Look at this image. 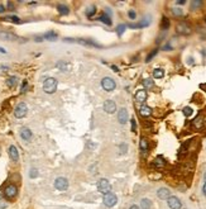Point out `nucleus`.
Masks as SVG:
<instances>
[{
    "label": "nucleus",
    "mask_w": 206,
    "mask_h": 209,
    "mask_svg": "<svg viewBox=\"0 0 206 209\" xmlns=\"http://www.w3.org/2000/svg\"><path fill=\"white\" fill-rule=\"evenodd\" d=\"M29 176H30V178H37V176H38V171H37L36 169H32L30 172H29Z\"/></svg>",
    "instance_id": "f704fd0d"
},
{
    "label": "nucleus",
    "mask_w": 206,
    "mask_h": 209,
    "mask_svg": "<svg viewBox=\"0 0 206 209\" xmlns=\"http://www.w3.org/2000/svg\"><path fill=\"white\" fill-rule=\"evenodd\" d=\"M57 9H58L59 14H62V15H67L68 14V8L66 5H58Z\"/></svg>",
    "instance_id": "b1692460"
},
{
    "label": "nucleus",
    "mask_w": 206,
    "mask_h": 209,
    "mask_svg": "<svg viewBox=\"0 0 206 209\" xmlns=\"http://www.w3.org/2000/svg\"><path fill=\"white\" fill-rule=\"evenodd\" d=\"M161 27H162V29H168V28H169V20L166 18V16L162 19V24H161Z\"/></svg>",
    "instance_id": "c85d7f7f"
},
{
    "label": "nucleus",
    "mask_w": 206,
    "mask_h": 209,
    "mask_svg": "<svg viewBox=\"0 0 206 209\" xmlns=\"http://www.w3.org/2000/svg\"><path fill=\"white\" fill-rule=\"evenodd\" d=\"M20 136H22L23 139L29 141V139L32 138V132H30L28 128H22V131H20Z\"/></svg>",
    "instance_id": "f3484780"
},
{
    "label": "nucleus",
    "mask_w": 206,
    "mask_h": 209,
    "mask_svg": "<svg viewBox=\"0 0 206 209\" xmlns=\"http://www.w3.org/2000/svg\"><path fill=\"white\" fill-rule=\"evenodd\" d=\"M0 52H2V53H6V51H5L4 48H2V47H0Z\"/></svg>",
    "instance_id": "49530a36"
},
{
    "label": "nucleus",
    "mask_w": 206,
    "mask_h": 209,
    "mask_svg": "<svg viewBox=\"0 0 206 209\" xmlns=\"http://www.w3.org/2000/svg\"><path fill=\"white\" fill-rule=\"evenodd\" d=\"M5 12V6L4 5H0V13H4Z\"/></svg>",
    "instance_id": "79ce46f5"
},
{
    "label": "nucleus",
    "mask_w": 206,
    "mask_h": 209,
    "mask_svg": "<svg viewBox=\"0 0 206 209\" xmlns=\"http://www.w3.org/2000/svg\"><path fill=\"white\" fill-rule=\"evenodd\" d=\"M176 4L177 5H183V4H186V2L185 0H181V2H176Z\"/></svg>",
    "instance_id": "a19ab883"
},
{
    "label": "nucleus",
    "mask_w": 206,
    "mask_h": 209,
    "mask_svg": "<svg viewBox=\"0 0 206 209\" xmlns=\"http://www.w3.org/2000/svg\"><path fill=\"white\" fill-rule=\"evenodd\" d=\"M168 207L171 208V209H179L182 207V204H181V202H179V199L178 198H176V196H169L168 199Z\"/></svg>",
    "instance_id": "0eeeda50"
},
{
    "label": "nucleus",
    "mask_w": 206,
    "mask_h": 209,
    "mask_svg": "<svg viewBox=\"0 0 206 209\" xmlns=\"http://www.w3.org/2000/svg\"><path fill=\"white\" fill-rule=\"evenodd\" d=\"M157 53H158V49H153V51H152V52H151V53L147 56V60H145V61H147V62H149V61L152 60V58L157 55Z\"/></svg>",
    "instance_id": "c756f323"
},
{
    "label": "nucleus",
    "mask_w": 206,
    "mask_h": 209,
    "mask_svg": "<svg viewBox=\"0 0 206 209\" xmlns=\"http://www.w3.org/2000/svg\"><path fill=\"white\" fill-rule=\"evenodd\" d=\"M95 13H96V8H95V6H91V8H89V9H87L86 15H87V16H92Z\"/></svg>",
    "instance_id": "7c9ffc66"
},
{
    "label": "nucleus",
    "mask_w": 206,
    "mask_h": 209,
    "mask_svg": "<svg viewBox=\"0 0 206 209\" xmlns=\"http://www.w3.org/2000/svg\"><path fill=\"white\" fill-rule=\"evenodd\" d=\"M201 5H202V2H201V0H194V2L191 3V9L196 10L197 8H200Z\"/></svg>",
    "instance_id": "cd10ccee"
},
{
    "label": "nucleus",
    "mask_w": 206,
    "mask_h": 209,
    "mask_svg": "<svg viewBox=\"0 0 206 209\" xmlns=\"http://www.w3.org/2000/svg\"><path fill=\"white\" fill-rule=\"evenodd\" d=\"M43 38L47 39V41H56V39H57V34H56L55 32L51 31V32H47V33H46V34L43 36Z\"/></svg>",
    "instance_id": "aec40b11"
},
{
    "label": "nucleus",
    "mask_w": 206,
    "mask_h": 209,
    "mask_svg": "<svg viewBox=\"0 0 206 209\" xmlns=\"http://www.w3.org/2000/svg\"><path fill=\"white\" fill-rule=\"evenodd\" d=\"M135 99L138 103H144L147 100V91L145 90H138L135 94Z\"/></svg>",
    "instance_id": "9b49d317"
},
{
    "label": "nucleus",
    "mask_w": 206,
    "mask_h": 209,
    "mask_svg": "<svg viewBox=\"0 0 206 209\" xmlns=\"http://www.w3.org/2000/svg\"><path fill=\"white\" fill-rule=\"evenodd\" d=\"M151 205H152V203H151V200H149V199H142V202H140V207H142V209H149V208H151Z\"/></svg>",
    "instance_id": "5701e85b"
},
{
    "label": "nucleus",
    "mask_w": 206,
    "mask_h": 209,
    "mask_svg": "<svg viewBox=\"0 0 206 209\" xmlns=\"http://www.w3.org/2000/svg\"><path fill=\"white\" fill-rule=\"evenodd\" d=\"M16 191H18V190H16V186L15 185H8L5 188V190H4V194H5L6 198L12 199V198H14L16 195Z\"/></svg>",
    "instance_id": "1a4fd4ad"
},
{
    "label": "nucleus",
    "mask_w": 206,
    "mask_h": 209,
    "mask_svg": "<svg viewBox=\"0 0 206 209\" xmlns=\"http://www.w3.org/2000/svg\"><path fill=\"white\" fill-rule=\"evenodd\" d=\"M132 131H135V121L132 119Z\"/></svg>",
    "instance_id": "ea45409f"
},
{
    "label": "nucleus",
    "mask_w": 206,
    "mask_h": 209,
    "mask_svg": "<svg viewBox=\"0 0 206 209\" xmlns=\"http://www.w3.org/2000/svg\"><path fill=\"white\" fill-rule=\"evenodd\" d=\"M43 90L47 94H53L57 90V80L55 77H48L43 82Z\"/></svg>",
    "instance_id": "f257e3e1"
},
{
    "label": "nucleus",
    "mask_w": 206,
    "mask_h": 209,
    "mask_svg": "<svg viewBox=\"0 0 206 209\" xmlns=\"http://www.w3.org/2000/svg\"><path fill=\"white\" fill-rule=\"evenodd\" d=\"M0 37H2L3 39H6V41H14L16 38L14 34H12V33H6V32H2V33H0Z\"/></svg>",
    "instance_id": "6ab92c4d"
},
{
    "label": "nucleus",
    "mask_w": 206,
    "mask_h": 209,
    "mask_svg": "<svg viewBox=\"0 0 206 209\" xmlns=\"http://www.w3.org/2000/svg\"><path fill=\"white\" fill-rule=\"evenodd\" d=\"M9 156L13 161H18L19 160V153H18V150H16L15 146H10L9 147Z\"/></svg>",
    "instance_id": "4468645a"
},
{
    "label": "nucleus",
    "mask_w": 206,
    "mask_h": 209,
    "mask_svg": "<svg viewBox=\"0 0 206 209\" xmlns=\"http://www.w3.org/2000/svg\"><path fill=\"white\" fill-rule=\"evenodd\" d=\"M183 114H185L186 117H190V115L192 114V108H190V106L183 108Z\"/></svg>",
    "instance_id": "473e14b6"
},
{
    "label": "nucleus",
    "mask_w": 206,
    "mask_h": 209,
    "mask_svg": "<svg viewBox=\"0 0 206 209\" xmlns=\"http://www.w3.org/2000/svg\"><path fill=\"white\" fill-rule=\"evenodd\" d=\"M99 20L102 22L104 24H108V26H111V19H110V16H108L106 14H102L99 18Z\"/></svg>",
    "instance_id": "4be33fe9"
},
{
    "label": "nucleus",
    "mask_w": 206,
    "mask_h": 209,
    "mask_svg": "<svg viewBox=\"0 0 206 209\" xmlns=\"http://www.w3.org/2000/svg\"><path fill=\"white\" fill-rule=\"evenodd\" d=\"M163 76H165V71H163L162 69H156L153 71V77L154 79H162Z\"/></svg>",
    "instance_id": "412c9836"
},
{
    "label": "nucleus",
    "mask_w": 206,
    "mask_h": 209,
    "mask_svg": "<svg viewBox=\"0 0 206 209\" xmlns=\"http://www.w3.org/2000/svg\"><path fill=\"white\" fill-rule=\"evenodd\" d=\"M204 179H205V181H206V172H205V175H204Z\"/></svg>",
    "instance_id": "8fccbe9b"
},
{
    "label": "nucleus",
    "mask_w": 206,
    "mask_h": 209,
    "mask_svg": "<svg viewBox=\"0 0 206 209\" xmlns=\"http://www.w3.org/2000/svg\"><path fill=\"white\" fill-rule=\"evenodd\" d=\"M128 14H129V18H130V19H135V12H134V10H130Z\"/></svg>",
    "instance_id": "e433bc0d"
},
{
    "label": "nucleus",
    "mask_w": 206,
    "mask_h": 209,
    "mask_svg": "<svg viewBox=\"0 0 206 209\" xmlns=\"http://www.w3.org/2000/svg\"><path fill=\"white\" fill-rule=\"evenodd\" d=\"M177 32L181 33V34H188L191 31L186 23H179V24H177Z\"/></svg>",
    "instance_id": "f8f14e48"
},
{
    "label": "nucleus",
    "mask_w": 206,
    "mask_h": 209,
    "mask_svg": "<svg viewBox=\"0 0 206 209\" xmlns=\"http://www.w3.org/2000/svg\"><path fill=\"white\" fill-rule=\"evenodd\" d=\"M125 28H126V26H125V24H122V26H119V27L116 28L118 34H119V36H122L123 33H124V31H125Z\"/></svg>",
    "instance_id": "2f4dec72"
},
{
    "label": "nucleus",
    "mask_w": 206,
    "mask_h": 209,
    "mask_svg": "<svg viewBox=\"0 0 206 209\" xmlns=\"http://www.w3.org/2000/svg\"><path fill=\"white\" fill-rule=\"evenodd\" d=\"M98 189H99V191H101L102 194H106L111 190V185H110V182L106 179H101L98 182Z\"/></svg>",
    "instance_id": "20e7f679"
},
{
    "label": "nucleus",
    "mask_w": 206,
    "mask_h": 209,
    "mask_svg": "<svg viewBox=\"0 0 206 209\" xmlns=\"http://www.w3.org/2000/svg\"><path fill=\"white\" fill-rule=\"evenodd\" d=\"M8 6L10 8V10H13V4L12 3H8Z\"/></svg>",
    "instance_id": "a18cd8bd"
},
{
    "label": "nucleus",
    "mask_w": 206,
    "mask_h": 209,
    "mask_svg": "<svg viewBox=\"0 0 206 209\" xmlns=\"http://www.w3.org/2000/svg\"><path fill=\"white\" fill-rule=\"evenodd\" d=\"M202 191H204V194L206 195V182L204 184V188H202Z\"/></svg>",
    "instance_id": "37998d69"
},
{
    "label": "nucleus",
    "mask_w": 206,
    "mask_h": 209,
    "mask_svg": "<svg viewBox=\"0 0 206 209\" xmlns=\"http://www.w3.org/2000/svg\"><path fill=\"white\" fill-rule=\"evenodd\" d=\"M104 110L109 114H113L116 110V104L113 102V100H106L104 103Z\"/></svg>",
    "instance_id": "6e6552de"
},
{
    "label": "nucleus",
    "mask_w": 206,
    "mask_h": 209,
    "mask_svg": "<svg viewBox=\"0 0 206 209\" xmlns=\"http://www.w3.org/2000/svg\"><path fill=\"white\" fill-rule=\"evenodd\" d=\"M140 150H142V151L145 153V152H148V150H149V145H148V141L147 139H145V138H142L140 139Z\"/></svg>",
    "instance_id": "a211bd4d"
},
{
    "label": "nucleus",
    "mask_w": 206,
    "mask_h": 209,
    "mask_svg": "<svg viewBox=\"0 0 206 209\" xmlns=\"http://www.w3.org/2000/svg\"><path fill=\"white\" fill-rule=\"evenodd\" d=\"M143 85H144V88L151 89V88H153L154 82H153V80H151V79H144V80H143Z\"/></svg>",
    "instance_id": "393cba45"
},
{
    "label": "nucleus",
    "mask_w": 206,
    "mask_h": 209,
    "mask_svg": "<svg viewBox=\"0 0 206 209\" xmlns=\"http://www.w3.org/2000/svg\"><path fill=\"white\" fill-rule=\"evenodd\" d=\"M147 26H148V22H147V20L140 22V23H138V24H129L130 28H142V27H147Z\"/></svg>",
    "instance_id": "a878e982"
},
{
    "label": "nucleus",
    "mask_w": 206,
    "mask_h": 209,
    "mask_svg": "<svg viewBox=\"0 0 206 209\" xmlns=\"http://www.w3.org/2000/svg\"><path fill=\"white\" fill-rule=\"evenodd\" d=\"M102 202H104V204H105L106 207L111 208V207H114V205L116 204L118 198H116V195H115L114 193H111V191H109V193L104 194V198H102Z\"/></svg>",
    "instance_id": "f03ea898"
},
{
    "label": "nucleus",
    "mask_w": 206,
    "mask_h": 209,
    "mask_svg": "<svg viewBox=\"0 0 206 209\" xmlns=\"http://www.w3.org/2000/svg\"><path fill=\"white\" fill-rule=\"evenodd\" d=\"M139 113L142 117H149L152 114V108H149L148 105H142L139 109Z\"/></svg>",
    "instance_id": "dca6fc26"
},
{
    "label": "nucleus",
    "mask_w": 206,
    "mask_h": 209,
    "mask_svg": "<svg viewBox=\"0 0 206 209\" xmlns=\"http://www.w3.org/2000/svg\"><path fill=\"white\" fill-rule=\"evenodd\" d=\"M5 20H10V22H14V23H19V18L18 16H6V18H4Z\"/></svg>",
    "instance_id": "72a5a7b5"
},
{
    "label": "nucleus",
    "mask_w": 206,
    "mask_h": 209,
    "mask_svg": "<svg viewBox=\"0 0 206 209\" xmlns=\"http://www.w3.org/2000/svg\"><path fill=\"white\" fill-rule=\"evenodd\" d=\"M25 89H27V81L23 82V85H22V93H25Z\"/></svg>",
    "instance_id": "4c0bfd02"
},
{
    "label": "nucleus",
    "mask_w": 206,
    "mask_h": 209,
    "mask_svg": "<svg viewBox=\"0 0 206 209\" xmlns=\"http://www.w3.org/2000/svg\"><path fill=\"white\" fill-rule=\"evenodd\" d=\"M6 84H8V86H9V88H14L16 85V77H14V76L9 77L6 80Z\"/></svg>",
    "instance_id": "bb28decb"
},
{
    "label": "nucleus",
    "mask_w": 206,
    "mask_h": 209,
    "mask_svg": "<svg viewBox=\"0 0 206 209\" xmlns=\"http://www.w3.org/2000/svg\"><path fill=\"white\" fill-rule=\"evenodd\" d=\"M101 86L106 91H113L115 89V81L111 77H104L101 80Z\"/></svg>",
    "instance_id": "7ed1b4c3"
},
{
    "label": "nucleus",
    "mask_w": 206,
    "mask_h": 209,
    "mask_svg": "<svg viewBox=\"0 0 206 209\" xmlns=\"http://www.w3.org/2000/svg\"><path fill=\"white\" fill-rule=\"evenodd\" d=\"M169 49H172L171 46H165V51H169Z\"/></svg>",
    "instance_id": "c03bdc74"
},
{
    "label": "nucleus",
    "mask_w": 206,
    "mask_h": 209,
    "mask_svg": "<svg viewBox=\"0 0 206 209\" xmlns=\"http://www.w3.org/2000/svg\"><path fill=\"white\" fill-rule=\"evenodd\" d=\"M157 195H158V198H159V199H168V198L171 196V193H169V190H168V189L162 188V189H159V190H158Z\"/></svg>",
    "instance_id": "2eb2a0df"
},
{
    "label": "nucleus",
    "mask_w": 206,
    "mask_h": 209,
    "mask_svg": "<svg viewBox=\"0 0 206 209\" xmlns=\"http://www.w3.org/2000/svg\"><path fill=\"white\" fill-rule=\"evenodd\" d=\"M3 198V193H2V191H0V199H2Z\"/></svg>",
    "instance_id": "09e8293b"
},
{
    "label": "nucleus",
    "mask_w": 206,
    "mask_h": 209,
    "mask_svg": "<svg viewBox=\"0 0 206 209\" xmlns=\"http://www.w3.org/2000/svg\"><path fill=\"white\" fill-rule=\"evenodd\" d=\"M58 67H61L62 70H67V65H63L62 62H59L58 63Z\"/></svg>",
    "instance_id": "58836bf2"
},
{
    "label": "nucleus",
    "mask_w": 206,
    "mask_h": 209,
    "mask_svg": "<svg viewBox=\"0 0 206 209\" xmlns=\"http://www.w3.org/2000/svg\"><path fill=\"white\" fill-rule=\"evenodd\" d=\"M55 188L57 190H61V191L67 190V188H68V181H67V179H65V178H57L56 181H55Z\"/></svg>",
    "instance_id": "423d86ee"
},
{
    "label": "nucleus",
    "mask_w": 206,
    "mask_h": 209,
    "mask_svg": "<svg viewBox=\"0 0 206 209\" xmlns=\"http://www.w3.org/2000/svg\"><path fill=\"white\" fill-rule=\"evenodd\" d=\"M172 12L175 15H182V9H179V8H175V9H172Z\"/></svg>",
    "instance_id": "c9c22d12"
},
{
    "label": "nucleus",
    "mask_w": 206,
    "mask_h": 209,
    "mask_svg": "<svg viewBox=\"0 0 206 209\" xmlns=\"http://www.w3.org/2000/svg\"><path fill=\"white\" fill-rule=\"evenodd\" d=\"M129 209H139V208H138V207H137V205H132V207H130Z\"/></svg>",
    "instance_id": "de8ad7c7"
},
{
    "label": "nucleus",
    "mask_w": 206,
    "mask_h": 209,
    "mask_svg": "<svg viewBox=\"0 0 206 209\" xmlns=\"http://www.w3.org/2000/svg\"><path fill=\"white\" fill-rule=\"evenodd\" d=\"M27 110H28L27 105H25L24 103H20V104L16 105L15 110H14V115L16 117V118H23V117H25V114H27Z\"/></svg>",
    "instance_id": "39448f33"
},
{
    "label": "nucleus",
    "mask_w": 206,
    "mask_h": 209,
    "mask_svg": "<svg viewBox=\"0 0 206 209\" xmlns=\"http://www.w3.org/2000/svg\"><path fill=\"white\" fill-rule=\"evenodd\" d=\"M153 166L156 167V169H163V167L166 166V161H165V158H163L162 156H158L156 160L153 161Z\"/></svg>",
    "instance_id": "ddd939ff"
},
{
    "label": "nucleus",
    "mask_w": 206,
    "mask_h": 209,
    "mask_svg": "<svg viewBox=\"0 0 206 209\" xmlns=\"http://www.w3.org/2000/svg\"><path fill=\"white\" fill-rule=\"evenodd\" d=\"M118 121L122 124H125L128 122V110L125 108H122V109L118 112Z\"/></svg>",
    "instance_id": "9d476101"
}]
</instances>
